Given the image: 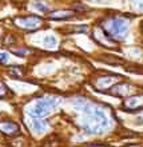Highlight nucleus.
Wrapping results in <instances>:
<instances>
[{
    "mask_svg": "<svg viewBox=\"0 0 143 147\" xmlns=\"http://www.w3.org/2000/svg\"><path fill=\"white\" fill-rule=\"evenodd\" d=\"M74 106L79 112L78 124L88 134H103L110 127L107 110L103 106L90 102L83 98H76Z\"/></svg>",
    "mask_w": 143,
    "mask_h": 147,
    "instance_id": "f257e3e1",
    "label": "nucleus"
},
{
    "mask_svg": "<svg viewBox=\"0 0 143 147\" xmlns=\"http://www.w3.org/2000/svg\"><path fill=\"white\" fill-rule=\"evenodd\" d=\"M101 27L105 30V32L107 34L112 40L115 42H122L127 38L128 32V19L123 18L119 15H112L106 18L102 22Z\"/></svg>",
    "mask_w": 143,
    "mask_h": 147,
    "instance_id": "f03ea898",
    "label": "nucleus"
},
{
    "mask_svg": "<svg viewBox=\"0 0 143 147\" xmlns=\"http://www.w3.org/2000/svg\"><path fill=\"white\" fill-rule=\"evenodd\" d=\"M60 103V98L58 96H43L35 99V102L27 107V114L31 118H43L51 110L56 109Z\"/></svg>",
    "mask_w": 143,
    "mask_h": 147,
    "instance_id": "7ed1b4c3",
    "label": "nucleus"
},
{
    "mask_svg": "<svg viewBox=\"0 0 143 147\" xmlns=\"http://www.w3.org/2000/svg\"><path fill=\"white\" fill-rule=\"evenodd\" d=\"M13 24L20 30H24V31H36L43 26V20L40 16L36 15L18 16L13 19Z\"/></svg>",
    "mask_w": 143,
    "mask_h": 147,
    "instance_id": "20e7f679",
    "label": "nucleus"
},
{
    "mask_svg": "<svg viewBox=\"0 0 143 147\" xmlns=\"http://www.w3.org/2000/svg\"><path fill=\"white\" fill-rule=\"evenodd\" d=\"M122 78L118 76V75H112V74H108V75H102V76H98L95 80H94V87L98 90V91H107L112 87V86L118 83Z\"/></svg>",
    "mask_w": 143,
    "mask_h": 147,
    "instance_id": "39448f33",
    "label": "nucleus"
},
{
    "mask_svg": "<svg viewBox=\"0 0 143 147\" xmlns=\"http://www.w3.org/2000/svg\"><path fill=\"white\" fill-rule=\"evenodd\" d=\"M134 86H131L127 82H118L112 86L111 88L108 90L111 95H115V96H128L130 94L134 91Z\"/></svg>",
    "mask_w": 143,
    "mask_h": 147,
    "instance_id": "423d86ee",
    "label": "nucleus"
},
{
    "mask_svg": "<svg viewBox=\"0 0 143 147\" xmlns=\"http://www.w3.org/2000/svg\"><path fill=\"white\" fill-rule=\"evenodd\" d=\"M94 39L96 40V43H99V44H102V46H105V47H108V48H114L116 44L115 40H112L101 26L94 28Z\"/></svg>",
    "mask_w": 143,
    "mask_h": 147,
    "instance_id": "0eeeda50",
    "label": "nucleus"
},
{
    "mask_svg": "<svg viewBox=\"0 0 143 147\" xmlns=\"http://www.w3.org/2000/svg\"><path fill=\"white\" fill-rule=\"evenodd\" d=\"M123 107L127 111H135L143 109V94H136L132 96H128L123 102Z\"/></svg>",
    "mask_w": 143,
    "mask_h": 147,
    "instance_id": "6e6552de",
    "label": "nucleus"
},
{
    "mask_svg": "<svg viewBox=\"0 0 143 147\" xmlns=\"http://www.w3.org/2000/svg\"><path fill=\"white\" fill-rule=\"evenodd\" d=\"M20 131L19 126L12 120H1L0 122V132L7 136H15Z\"/></svg>",
    "mask_w": 143,
    "mask_h": 147,
    "instance_id": "1a4fd4ad",
    "label": "nucleus"
},
{
    "mask_svg": "<svg viewBox=\"0 0 143 147\" xmlns=\"http://www.w3.org/2000/svg\"><path fill=\"white\" fill-rule=\"evenodd\" d=\"M28 126H30V130L34 131L35 134H43V132H46L48 130V122L46 119H32L31 122H28Z\"/></svg>",
    "mask_w": 143,
    "mask_h": 147,
    "instance_id": "9d476101",
    "label": "nucleus"
},
{
    "mask_svg": "<svg viewBox=\"0 0 143 147\" xmlns=\"http://www.w3.org/2000/svg\"><path fill=\"white\" fill-rule=\"evenodd\" d=\"M75 15V12L71 9H58V11H52L50 12L48 18L54 20H64V19H70Z\"/></svg>",
    "mask_w": 143,
    "mask_h": 147,
    "instance_id": "9b49d317",
    "label": "nucleus"
},
{
    "mask_svg": "<svg viewBox=\"0 0 143 147\" xmlns=\"http://www.w3.org/2000/svg\"><path fill=\"white\" fill-rule=\"evenodd\" d=\"M30 4H31V7L34 9H36L39 12H48V9H50L47 1H44V0H32Z\"/></svg>",
    "mask_w": 143,
    "mask_h": 147,
    "instance_id": "f8f14e48",
    "label": "nucleus"
},
{
    "mask_svg": "<svg viewBox=\"0 0 143 147\" xmlns=\"http://www.w3.org/2000/svg\"><path fill=\"white\" fill-rule=\"evenodd\" d=\"M8 72L12 76H22L24 74V70H23V67H20V66H13V67H9Z\"/></svg>",
    "mask_w": 143,
    "mask_h": 147,
    "instance_id": "ddd939ff",
    "label": "nucleus"
},
{
    "mask_svg": "<svg viewBox=\"0 0 143 147\" xmlns=\"http://www.w3.org/2000/svg\"><path fill=\"white\" fill-rule=\"evenodd\" d=\"M43 43H44V46H47V47H54V46H56L58 40H56L55 36H46L44 40H43Z\"/></svg>",
    "mask_w": 143,
    "mask_h": 147,
    "instance_id": "4468645a",
    "label": "nucleus"
},
{
    "mask_svg": "<svg viewBox=\"0 0 143 147\" xmlns=\"http://www.w3.org/2000/svg\"><path fill=\"white\" fill-rule=\"evenodd\" d=\"M11 51L15 55H18V56H24V55H27L28 52H30L27 48H15V47H12Z\"/></svg>",
    "mask_w": 143,
    "mask_h": 147,
    "instance_id": "2eb2a0df",
    "label": "nucleus"
},
{
    "mask_svg": "<svg viewBox=\"0 0 143 147\" xmlns=\"http://www.w3.org/2000/svg\"><path fill=\"white\" fill-rule=\"evenodd\" d=\"M9 62V56H8L7 52H0V63L1 64H5V63Z\"/></svg>",
    "mask_w": 143,
    "mask_h": 147,
    "instance_id": "dca6fc26",
    "label": "nucleus"
},
{
    "mask_svg": "<svg viewBox=\"0 0 143 147\" xmlns=\"http://www.w3.org/2000/svg\"><path fill=\"white\" fill-rule=\"evenodd\" d=\"M8 92V88H7V86L4 84L3 82H0V98H3L5 96Z\"/></svg>",
    "mask_w": 143,
    "mask_h": 147,
    "instance_id": "f3484780",
    "label": "nucleus"
},
{
    "mask_svg": "<svg viewBox=\"0 0 143 147\" xmlns=\"http://www.w3.org/2000/svg\"><path fill=\"white\" fill-rule=\"evenodd\" d=\"M15 43V39L12 38V36H8L7 39H5V42H4V44H7V46L11 47V44H13Z\"/></svg>",
    "mask_w": 143,
    "mask_h": 147,
    "instance_id": "a211bd4d",
    "label": "nucleus"
},
{
    "mask_svg": "<svg viewBox=\"0 0 143 147\" xmlns=\"http://www.w3.org/2000/svg\"><path fill=\"white\" fill-rule=\"evenodd\" d=\"M88 146H105V144H102V143H90Z\"/></svg>",
    "mask_w": 143,
    "mask_h": 147,
    "instance_id": "6ab92c4d",
    "label": "nucleus"
},
{
    "mask_svg": "<svg viewBox=\"0 0 143 147\" xmlns=\"http://www.w3.org/2000/svg\"><path fill=\"white\" fill-rule=\"evenodd\" d=\"M0 36H1V28H0Z\"/></svg>",
    "mask_w": 143,
    "mask_h": 147,
    "instance_id": "aec40b11",
    "label": "nucleus"
}]
</instances>
